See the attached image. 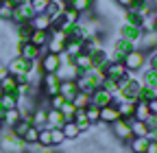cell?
I'll use <instances>...</instances> for the list:
<instances>
[{"label": "cell", "instance_id": "41", "mask_svg": "<svg viewBox=\"0 0 157 153\" xmlns=\"http://www.w3.org/2000/svg\"><path fill=\"white\" fill-rule=\"evenodd\" d=\"M85 116L90 120V125H96L98 120H101V107H96V105H90L85 109Z\"/></svg>", "mask_w": 157, "mask_h": 153}, {"label": "cell", "instance_id": "18", "mask_svg": "<svg viewBox=\"0 0 157 153\" xmlns=\"http://www.w3.org/2000/svg\"><path fill=\"white\" fill-rule=\"evenodd\" d=\"M46 109H48V107H44V105L37 103V107H35L33 114H31V125H33V127H37V129L46 127Z\"/></svg>", "mask_w": 157, "mask_h": 153}, {"label": "cell", "instance_id": "17", "mask_svg": "<svg viewBox=\"0 0 157 153\" xmlns=\"http://www.w3.org/2000/svg\"><path fill=\"white\" fill-rule=\"evenodd\" d=\"M101 120L105 123V125H111V123H116V120H120V112H118V107L111 103V105H107V107H101Z\"/></svg>", "mask_w": 157, "mask_h": 153}, {"label": "cell", "instance_id": "33", "mask_svg": "<svg viewBox=\"0 0 157 153\" xmlns=\"http://www.w3.org/2000/svg\"><path fill=\"white\" fill-rule=\"evenodd\" d=\"M148 116H151V112H148V103H146V101H135L133 118H135V120H146Z\"/></svg>", "mask_w": 157, "mask_h": 153}, {"label": "cell", "instance_id": "39", "mask_svg": "<svg viewBox=\"0 0 157 153\" xmlns=\"http://www.w3.org/2000/svg\"><path fill=\"white\" fill-rule=\"evenodd\" d=\"M46 50L48 53H55V55H63V50H66V42H59V40H48V44H46Z\"/></svg>", "mask_w": 157, "mask_h": 153}, {"label": "cell", "instance_id": "2", "mask_svg": "<svg viewBox=\"0 0 157 153\" xmlns=\"http://www.w3.org/2000/svg\"><path fill=\"white\" fill-rule=\"evenodd\" d=\"M39 85H42V96L48 101L50 96L59 94V85H61V79L57 76V72H44L42 79H39Z\"/></svg>", "mask_w": 157, "mask_h": 153}, {"label": "cell", "instance_id": "34", "mask_svg": "<svg viewBox=\"0 0 157 153\" xmlns=\"http://www.w3.org/2000/svg\"><path fill=\"white\" fill-rule=\"evenodd\" d=\"M17 103H20V96H17V94H0V107H2L5 112L17 107Z\"/></svg>", "mask_w": 157, "mask_h": 153}, {"label": "cell", "instance_id": "32", "mask_svg": "<svg viewBox=\"0 0 157 153\" xmlns=\"http://www.w3.org/2000/svg\"><path fill=\"white\" fill-rule=\"evenodd\" d=\"M142 85H148L153 90H157V70H151V68H144L142 70Z\"/></svg>", "mask_w": 157, "mask_h": 153}, {"label": "cell", "instance_id": "29", "mask_svg": "<svg viewBox=\"0 0 157 153\" xmlns=\"http://www.w3.org/2000/svg\"><path fill=\"white\" fill-rule=\"evenodd\" d=\"M13 9H15V5L11 0H0V22H11Z\"/></svg>", "mask_w": 157, "mask_h": 153}, {"label": "cell", "instance_id": "35", "mask_svg": "<svg viewBox=\"0 0 157 153\" xmlns=\"http://www.w3.org/2000/svg\"><path fill=\"white\" fill-rule=\"evenodd\" d=\"M72 103H74L76 109H87V107L92 105V96H90V94H85V92H76V96L72 99Z\"/></svg>", "mask_w": 157, "mask_h": 153}, {"label": "cell", "instance_id": "9", "mask_svg": "<svg viewBox=\"0 0 157 153\" xmlns=\"http://www.w3.org/2000/svg\"><path fill=\"white\" fill-rule=\"evenodd\" d=\"M105 76H107V79H113L116 83H120V81L129 79L131 72L124 68V64H122V61H109V64H107V68H105Z\"/></svg>", "mask_w": 157, "mask_h": 153}, {"label": "cell", "instance_id": "31", "mask_svg": "<svg viewBox=\"0 0 157 153\" xmlns=\"http://www.w3.org/2000/svg\"><path fill=\"white\" fill-rule=\"evenodd\" d=\"M33 26H31V22L29 24H17L15 26V37H17V42H29L31 40V35H33Z\"/></svg>", "mask_w": 157, "mask_h": 153}, {"label": "cell", "instance_id": "24", "mask_svg": "<svg viewBox=\"0 0 157 153\" xmlns=\"http://www.w3.org/2000/svg\"><path fill=\"white\" fill-rule=\"evenodd\" d=\"M129 125H131V133L135 138H146L148 136V127L144 120H135V118H129Z\"/></svg>", "mask_w": 157, "mask_h": 153}, {"label": "cell", "instance_id": "15", "mask_svg": "<svg viewBox=\"0 0 157 153\" xmlns=\"http://www.w3.org/2000/svg\"><path fill=\"white\" fill-rule=\"evenodd\" d=\"M63 123H66V118H63V114L59 112V109H52V107L46 109V127H50V129H61Z\"/></svg>", "mask_w": 157, "mask_h": 153}, {"label": "cell", "instance_id": "45", "mask_svg": "<svg viewBox=\"0 0 157 153\" xmlns=\"http://www.w3.org/2000/svg\"><path fill=\"white\" fill-rule=\"evenodd\" d=\"M63 103H66V99L61 96V94H55V96L48 99V107H52V109H61Z\"/></svg>", "mask_w": 157, "mask_h": 153}, {"label": "cell", "instance_id": "16", "mask_svg": "<svg viewBox=\"0 0 157 153\" xmlns=\"http://www.w3.org/2000/svg\"><path fill=\"white\" fill-rule=\"evenodd\" d=\"M78 74H81V70H78L74 64H63L61 68L57 70V76H59L61 81H74Z\"/></svg>", "mask_w": 157, "mask_h": 153}, {"label": "cell", "instance_id": "43", "mask_svg": "<svg viewBox=\"0 0 157 153\" xmlns=\"http://www.w3.org/2000/svg\"><path fill=\"white\" fill-rule=\"evenodd\" d=\"M157 96V92L153 90V88H148V85H142V90H140V96H137V101H151V99H155Z\"/></svg>", "mask_w": 157, "mask_h": 153}, {"label": "cell", "instance_id": "1", "mask_svg": "<svg viewBox=\"0 0 157 153\" xmlns=\"http://www.w3.org/2000/svg\"><path fill=\"white\" fill-rule=\"evenodd\" d=\"M24 149H26L24 140L20 136H15L9 127H5L0 131V151L2 153H22Z\"/></svg>", "mask_w": 157, "mask_h": 153}, {"label": "cell", "instance_id": "36", "mask_svg": "<svg viewBox=\"0 0 157 153\" xmlns=\"http://www.w3.org/2000/svg\"><path fill=\"white\" fill-rule=\"evenodd\" d=\"M37 147H52V136H50V127H42L37 133Z\"/></svg>", "mask_w": 157, "mask_h": 153}, {"label": "cell", "instance_id": "11", "mask_svg": "<svg viewBox=\"0 0 157 153\" xmlns=\"http://www.w3.org/2000/svg\"><path fill=\"white\" fill-rule=\"evenodd\" d=\"M118 37H122V40H129V42H133L135 46H137V40L142 37V29L140 26H133V24H127V22H122L120 26H118Z\"/></svg>", "mask_w": 157, "mask_h": 153}, {"label": "cell", "instance_id": "21", "mask_svg": "<svg viewBox=\"0 0 157 153\" xmlns=\"http://www.w3.org/2000/svg\"><path fill=\"white\" fill-rule=\"evenodd\" d=\"M0 94H17V79L13 74H7L0 81Z\"/></svg>", "mask_w": 157, "mask_h": 153}, {"label": "cell", "instance_id": "8", "mask_svg": "<svg viewBox=\"0 0 157 153\" xmlns=\"http://www.w3.org/2000/svg\"><path fill=\"white\" fill-rule=\"evenodd\" d=\"M59 68H61V55L44 50L42 57H39V70H42V74L44 72H57Z\"/></svg>", "mask_w": 157, "mask_h": 153}, {"label": "cell", "instance_id": "10", "mask_svg": "<svg viewBox=\"0 0 157 153\" xmlns=\"http://www.w3.org/2000/svg\"><path fill=\"white\" fill-rule=\"evenodd\" d=\"M33 9H31V5L29 2H24V5H17L15 9H13V15H11V22L17 26V24H29L31 20H33Z\"/></svg>", "mask_w": 157, "mask_h": 153}, {"label": "cell", "instance_id": "51", "mask_svg": "<svg viewBox=\"0 0 157 153\" xmlns=\"http://www.w3.org/2000/svg\"><path fill=\"white\" fill-rule=\"evenodd\" d=\"M11 2H13V5L17 7V5H24V2H29V0H11Z\"/></svg>", "mask_w": 157, "mask_h": 153}, {"label": "cell", "instance_id": "46", "mask_svg": "<svg viewBox=\"0 0 157 153\" xmlns=\"http://www.w3.org/2000/svg\"><path fill=\"white\" fill-rule=\"evenodd\" d=\"M146 68L157 70V48H155L153 53H148V55H146Z\"/></svg>", "mask_w": 157, "mask_h": 153}, {"label": "cell", "instance_id": "23", "mask_svg": "<svg viewBox=\"0 0 157 153\" xmlns=\"http://www.w3.org/2000/svg\"><path fill=\"white\" fill-rule=\"evenodd\" d=\"M61 131H63L66 140H76V138H81V133H83L81 129H78V125H76L74 120H68V123H63Z\"/></svg>", "mask_w": 157, "mask_h": 153}, {"label": "cell", "instance_id": "26", "mask_svg": "<svg viewBox=\"0 0 157 153\" xmlns=\"http://www.w3.org/2000/svg\"><path fill=\"white\" fill-rule=\"evenodd\" d=\"M74 66L81 70V72H90L94 66H92V57H90V53H81V55H76L74 57Z\"/></svg>", "mask_w": 157, "mask_h": 153}, {"label": "cell", "instance_id": "7", "mask_svg": "<svg viewBox=\"0 0 157 153\" xmlns=\"http://www.w3.org/2000/svg\"><path fill=\"white\" fill-rule=\"evenodd\" d=\"M15 50H17V55L22 57V59L35 61V59H39V57H42V53H44L46 48H37V46L31 44V42H15Z\"/></svg>", "mask_w": 157, "mask_h": 153}, {"label": "cell", "instance_id": "48", "mask_svg": "<svg viewBox=\"0 0 157 153\" xmlns=\"http://www.w3.org/2000/svg\"><path fill=\"white\" fill-rule=\"evenodd\" d=\"M148 112L153 114V116H157V96L148 101Z\"/></svg>", "mask_w": 157, "mask_h": 153}, {"label": "cell", "instance_id": "42", "mask_svg": "<svg viewBox=\"0 0 157 153\" xmlns=\"http://www.w3.org/2000/svg\"><path fill=\"white\" fill-rule=\"evenodd\" d=\"M59 112L63 114V118H66V123H68V120H72V118H74L76 107H74V103H72V101H66V103H63V107L59 109Z\"/></svg>", "mask_w": 157, "mask_h": 153}, {"label": "cell", "instance_id": "22", "mask_svg": "<svg viewBox=\"0 0 157 153\" xmlns=\"http://www.w3.org/2000/svg\"><path fill=\"white\" fill-rule=\"evenodd\" d=\"M124 147H129V151L131 153H146V149H148V138H131Z\"/></svg>", "mask_w": 157, "mask_h": 153}, {"label": "cell", "instance_id": "14", "mask_svg": "<svg viewBox=\"0 0 157 153\" xmlns=\"http://www.w3.org/2000/svg\"><path fill=\"white\" fill-rule=\"evenodd\" d=\"M116 105V99H113V94L111 92H107V90H103V88H98L94 94H92V105H96V107H107V105Z\"/></svg>", "mask_w": 157, "mask_h": 153}, {"label": "cell", "instance_id": "25", "mask_svg": "<svg viewBox=\"0 0 157 153\" xmlns=\"http://www.w3.org/2000/svg\"><path fill=\"white\" fill-rule=\"evenodd\" d=\"M76 83L74 81H61V85H59V94L66 99V101H72L74 96H76Z\"/></svg>", "mask_w": 157, "mask_h": 153}, {"label": "cell", "instance_id": "53", "mask_svg": "<svg viewBox=\"0 0 157 153\" xmlns=\"http://www.w3.org/2000/svg\"><path fill=\"white\" fill-rule=\"evenodd\" d=\"M94 2H96V0H94Z\"/></svg>", "mask_w": 157, "mask_h": 153}, {"label": "cell", "instance_id": "38", "mask_svg": "<svg viewBox=\"0 0 157 153\" xmlns=\"http://www.w3.org/2000/svg\"><path fill=\"white\" fill-rule=\"evenodd\" d=\"M61 15H63V20H66L68 24H78V22H81V13L74 11L72 7H63Z\"/></svg>", "mask_w": 157, "mask_h": 153}, {"label": "cell", "instance_id": "52", "mask_svg": "<svg viewBox=\"0 0 157 153\" xmlns=\"http://www.w3.org/2000/svg\"><path fill=\"white\" fill-rule=\"evenodd\" d=\"M5 129V125H2V118H0V131H2Z\"/></svg>", "mask_w": 157, "mask_h": 153}, {"label": "cell", "instance_id": "50", "mask_svg": "<svg viewBox=\"0 0 157 153\" xmlns=\"http://www.w3.org/2000/svg\"><path fill=\"white\" fill-rule=\"evenodd\" d=\"M7 74H9V70H7V64H2V61H0V81H2Z\"/></svg>", "mask_w": 157, "mask_h": 153}, {"label": "cell", "instance_id": "20", "mask_svg": "<svg viewBox=\"0 0 157 153\" xmlns=\"http://www.w3.org/2000/svg\"><path fill=\"white\" fill-rule=\"evenodd\" d=\"M31 26L35 29V31H50V26H52V20L46 15V13H37V15H33V20H31Z\"/></svg>", "mask_w": 157, "mask_h": 153}, {"label": "cell", "instance_id": "12", "mask_svg": "<svg viewBox=\"0 0 157 153\" xmlns=\"http://www.w3.org/2000/svg\"><path fill=\"white\" fill-rule=\"evenodd\" d=\"M137 50H142L144 55H148V53H153L155 48H157V31H153V33H144L142 31V37L137 40Z\"/></svg>", "mask_w": 157, "mask_h": 153}, {"label": "cell", "instance_id": "3", "mask_svg": "<svg viewBox=\"0 0 157 153\" xmlns=\"http://www.w3.org/2000/svg\"><path fill=\"white\" fill-rule=\"evenodd\" d=\"M74 83H76V90H78V92H85V94H90V96H92L98 88H101V81L92 74V70H90V72H81V74L74 79Z\"/></svg>", "mask_w": 157, "mask_h": 153}, {"label": "cell", "instance_id": "49", "mask_svg": "<svg viewBox=\"0 0 157 153\" xmlns=\"http://www.w3.org/2000/svg\"><path fill=\"white\" fill-rule=\"evenodd\" d=\"M146 153H157V140H148V149Z\"/></svg>", "mask_w": 157, "mask_h": 153}, {"label": "cell", "instance_id": "13", "mask_svg": "<svg viewBox=\"0 0 157 153\" xmlns=\"http://www.w3.org/2000/svg\"><path fill=\"white\" fill-rule=\"evenodd\" d=\"M111 48H113V53L120 57V59H124V57L129 55V53H133L137 46L133 44V42H129V40H122V37H116L113 40V44H111Z\"/></svg>", "mask_w": 157, "mask_h": 153}, {"label": "cell", "instance_id": "28", "mask_svg": "<svg viewBox=\"0 0 157 153\" xmlns=\"http://www.w3.org/2000/svg\"><path fill=\"white\" fill-rule=\"evenodd\" d=\"M116 107H118V112H120V118H133L135 101H118Z\"/></svg>", "mask_w": 157, "mask_h": 153}, {"label": "cell", "instance_id": "19", "mask_svg": "<svg viewBox=\"0 0 157 153\" xmlns=\"http://www.w3.org/2000/svg\"><path fill=\"white\" fill-rule=\"evenodd\" d=\"M63 5L66 7H72L74 11H78L81 18H83L85 13H90L94 9V0H68V2H63Z\"/></svg>", "mask_w": 157, "mask_h": 153}, {"label": "cell", "instance_id": "27", "mask_svg": "<svg viewBox=\"0 0 157 153\" xmlns=\"http://www.w3.org/2000/svg\"><path fill=\"white\" fill-rule=\"evenodd\" d=\"M20 118H22V112H20L17 107H13V109H7V112L2 114V125L11 129V127H13V125H15Z\"/></svg>", "mask_w": 157, "mask_h": 153}, {"label": "cell", "instance_id": "4", "mask_svg": "<svg viewBox=\"0 0 157 153\" xmlns=\"http://www.w3.org/2000/svg\"><path fill=\"white\" fill-rule=\"evenodd\" d=\"M122 64H124V68L131 72V74H135V72H142V68H146V55L142 53V50H133V53H129L124 59H122Z\"/></svg>", "mask_w": 157, "mask_h": 153}, {"label": "cell", "instance_id": "6", "mask_svg": "<svg viewBox=\"0 0 157 153\" xmlns=\"http://www.w3.org/2000/svg\"><path fill=\"white\" fill-rule=\"evenodd\" d=\"M109 129H111V136H113L116 140L124 142V144L133 138V133H131V125H129V118H120V120L111 123V125H109Z\"/></svg>", "mask_w": 157, "mask_h": 153}, {"label": "cell", "instance_id": "47", "mask_svg": "<svg viewBox=\"0 0 157 153\" xmlns=\"http://www.w3.org/2000/svg\"><path fill=\"white\" fill-rule=\"evenodd\" d=\"M113 2L120 7V9H124V11H127V9H131V7L135 5V0H113Z\"/></svg>", "mask_w": 157, "mask_h": 153}, {"label": "cell", "instance_id": "30", "mask_svg": "<svg viewBox=\"0 0 157 153\" xmlns=\"http://www.w3.org/2000/svg\"><path fill=\"white\" fill-rule=\"evenodd\" d=\"M48 40H50V35H48V31H33V35H31V44H35L37 48H46V44H48Z\"/></svg>", "mask_w": 157, "mask_h": 153}, {"label": "cell", "instance_id": "37", "mask_svg": "<svg viewBox=\"0 0 157 153\" xmlns=\"http://www.w3.org/2000/svg\"><path fill=\"white\" fill-rule=\"evenodd\" d=\"M63 53H66V55H70L72 59H74L76 55H81V53H83V42L68 40V42H66V50H63Z\"/></svg>", "mask_w": 157, "mask_h": 153}, {"label": "cell", "instance_id": "44", "mask_svg": "<svg viewBox=\"0 0 157 153\" xmlns=\"http://www.w3.org/2000/svg\"><path fill=\"white\" fill-rule=\"evenodd\" d=\"M50 136H52V147H61L66 142V136L61 129H50Z\"/></svg>", "mask_w": 157, "mask_h": 153}, {"label": "cell", "instance_id": "5", "mask_svg": "<svg viewBox=\"0 0 157 153\" xmlns=\"http://www.w3.org/2000/svg\"><path fill=\"white\" fill-rule=\"evenodd\" d=\"M7 70L13 76H20V74H29L31 76L33 74V61H26L20 55H15V57H11V59L7 61Z\"/></svg>", "mask_w": 157, "mask_h": 153}, {"label": "cell", "instance_id": "40", "mask_svg": "<svg viewBox=\"0 0 157 153\" xmlns=\"http://www.w3.org/2000/svg\"><path fill=\"white\" fill-rule=\"evenodd\" d=\"M37 133H39V129H37V127H33V125L26 129V133L22 136V140H24V144H26V147L37 144Z\"/></svg>", "mask_w": 157, "mask_h": 153}]
</instances>
